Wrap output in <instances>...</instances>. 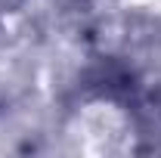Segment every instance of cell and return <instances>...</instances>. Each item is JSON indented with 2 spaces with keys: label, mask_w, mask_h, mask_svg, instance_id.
<instances>
[{
  "label": "cell",
  "mask_w": 161,
  "mask_h": 158,
  "mask_svg": "<svg viewBox=\"0 0 161 158\" xmlns=\"http://www.w3.org/2000/svg\"><path fill=\"white\" fill-rule=\"evenodd\" d=\"M75 133L90 152H115L127 143L130 121L112 102H87L75 118Z\"/></svg>",
  "instance_id": "cell-1"
},
{
  "label": "cell",
  "mask_w": 161,
  "mask_h": 158,
  "mask_svg": "<svg viewBox=\"0 0 161 158\" xmlns=\"http://www.w3.org/2000/svg\"><path fill=\"white\" fill-rule=\"evenodd\" d=\"M127 6H133V9H142V13H155L161 16V0H124Z\"/></svg>",
  "instance_id": "cell-2"
}]
</instances>
